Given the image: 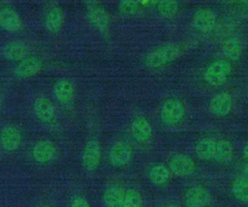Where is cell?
<instances>
[{"instance_id": "31", "label": "cell", "mask_w": 248, "mask_h": 207, "mask_svg": "<svg viewBox=\"0 0 248 207\" xmlns=\"http://www.w3.org/2000/svg\"><path fill=\"white\" fill-rule=\"evenodd\" d=\"M243 155H244V157L246 158V159H248V144L244 147V149H243Z\"/></svg>"}, {"instance_id": "28", "label": "cell", "mask_w": 248, "mask_h": 207, "mask_svg": "<svg viewBox=\"0 0 248 207\" xmlns=\"http://www.w3.org/2000/svg\"><path fill=\"white\" fill-rule=\"evenodd\" d=\"M69 207H91L88 200L82 195H75L70 202Z\"/></svg>"}, {"instance_id": "16", "label": "cell", "mask_w": 248, "mask_h": 207, "mask_svg": "<svg viewBox=\"0 0 248 207\" xmlns=\"http://www.w3.org/2000/svg\"><path fill=\"white\" fill-rule=\"evenodd\" d=\"M29 46L22 41H12L3 45L1 54L3 58L11 62H19L29 55Z\"/></svg>"}, {"instance_id": "29", "label": "cell", "mask_w": 248, "mask_h": 207, "mask_svg": "<svg viewBox=\"0 0 248 207\" xmlns=\"http://www.w3.org/2000/svg\"><path fill=\"white\" fill-rule=\"evenodd\" d=\"M120 8H121V10L124 12H126V13H128V14H130V13H132V12H135L136 10H137V4H135V2L134 1H132V0H128L127 2H121V4H120Z\"/></svg>"}, {"instance_id": "27", "label": "cell", "mask_w": 248, "mask_h": 207, "mask_svg": "<svg viewBox=\"0 0 248 207\" xmlns=\"http://www.w3.org/2000/svg\"><path fill=\"white\" fill-rule=\"evenodd\" d=\"M122 207H142V198L139 191L134 188L125 190Z\"/></svg>"}, {"instance_id": "35", "label": "cell", "mask_w": 248, "mask_h": 207, "mask_svg": "<svg viewBox=\"0 0 248 207\" xmlns=\"http://www.w3.org/2000/svg\"><path fill=\"white\" fill-rule=\"evenodd\" d=\"M39 207H50L49 205H46V204H44V205H40Z\"/></svg>"}, {"instance_id": "19", "label": "cell", "mask_w": 248, "mask_h": 207, "mask_svg": "<svg viewBox=\"0 0 248 207\" xmlns=\"http://www.w3.org/2000/svg\"><path fill=\"white\" fill-rule=\"evenodd\" d=\"M64 22H65V14L61 7L52 6L46 11L44 18V24H45L46 30L48 33L52 35L59 33L63 28Z\"/></svg>"}, {"instance_id": "21", "label": "cell", "mask_w": 248, "mask_h": 207, "mask_svg": "<svg viewBox=\"0 0 248 207\" xmlns=\"http://www.w3.org/2000/svg\"><path fill=\"white\" fill-rule=\"evenodd\" d=\"M125 190L119 185H109L103 192L105 207H122Z\"/></svg>"}, {"instance_id": "1", "label": "cell", "mask_w": 248, "mask_h": 207, "mask_svg": "<svg viewBox=\"0 0 248 207\" xmlns=\"http://www.w3.org/2000/svg\"><path fill=\"white\" fill-rule=\"evenodd\" d=\"M181 53L182 48L178 44H164L148 51L143 58V64L148 69H159L176 60Z\"/></svg>"}, {"instance_id": "26", "label": "cell", "mask_w": 248, "mask_h": 207, "mask_svg": "<svg viewBox=\"0 0 248 207\" xmlns=\"http://www.w3.org/2000/svg\"><path fill=\"white\" fill-rule=\"evenodd\" d=\"M178 2L176 0H159L157 4L158 14L164 18H172L178 12Z\"/></svg>"}, {"instance_id": "17", "label": "cell", "mask_w": 248, "mask_h": 207, "mask_svg": "<svg viewBox=\"0 0 248 207\" xmlns=\"http://www.w3.org/2000/svg\"><path fill=\"white\" fill-rule=\"evenodd\" d=\"M0 27L9 33H17L23 23L20 15L11 7H3L0 9Z\"/></svg>"}, {"instance_id": "2", "label": "cell", "mask_w": 248, "mask_h": 207, "mask_svg": "<svg viewBox=\"0 0 248 207\" xmlns=\"http://www.w3.org/2000/svg\"><path fill=\"white\" fill-rule=\"evenodd\" d=\"M232 67L227 59H216L212 61L203 73L204 81L212 87H220L228 80Z\"/></svg>"}, {"instance_id": "32", "label": "cell", "mask_w": 248, "mask_h": 207, "mask_svg": "<svg viewBox=\"0 0 248 207\" xmlns=\"http://www.w3.org/2000/svg\"><path fill=\"white\" fill-rule=\"evenodd\" d=\"M164 207H178V206H176L175 204H168V205H166Z\"/></svg>"}, {"instance_id": "34", "label": "cell", "mask_w": 248, "mask_h": 207, "mask_svg": "<svg viewBox=\"0 0 248 207\" xmlns=\"http://www.w3.org/2000/svg\"><path fill=\"white\" fill-rule=\"evenodd\" d=\"M2 104H3V100H2V98H1V96H0V109H1V107H2Z\"/></svg>"}, {"instance_id": "20", "label": "cell", "mask_w": 248, "mask_h": 207, "mask_svg": "<svg viewBox=\"0 0 248 207\" xmlns=\"http://www.w3.org/2000/svg\"><path fill=\"white\" fill-rule=\"evenodd\" d=\"M244 45L242 41L237 37H230L226 39L221 45V51L228 61H237L243 54Z\"/></svg>"}, {"instance_id": "12", "label": "cell", "mask_w": 248, "mask_h": 207, "mask_svg": "<svg viewBox=\"0 0 248 207\" xmlns=\"http://www.w3.org/2000/svg\"><path fill=\"white\" fill-rule=\"evenodd\" d=\"M210 192L202 186H193L184 193L185 207H207L211 202Z\"/></svg>"}, {"instance_id": "23", "label": "cell", "mask_w": 248, "mask_h": 207, "mask_svg": "<svg viewBox=\"0 0 248 207\" xmlns=\"http://www.w3.org/2000/svg\"><path fill=\"white\" fill-rule=\"evenodd\" d=\"M232 196L241 203H248V178L245 176L235 177L231 186Z\"/></svg>"}, {"instance_id": "7", "label": "cell", "mask_w": 248, "mask_h": 207, "mask_svg": "<svg viewBox=\"0 0 248 207\" xmlns=\"http://www.w3.org/2000/svg\"><path fill=\"white\" fill-rule=\"evenodd\" d=\"M22 142V133L14 124H7L0 130V147L5 152L16 151Z\"/></svg>"}, {"instance_id": "6", "label": "cell", "mask_w": 248, "mask_h": 207, "mask_svg": "<svg viewBox=\"0 0 248 207\" xmlns=\"http://www.w3.org/2000/svg\"><path fill=\"white\" fill-rule=\"evenodd\" d=\"M57 154L55 143L49 139H40L36 141L31 149V156L34 162L39 164H47L51 163Z\"/></svg>"}, {"instance_id": "25", "label": "cell", "mask_w": 248, "mask_h": 207, "mask_svg": "<svg viewBox=\"0 0 248 207\" xmlns=\"http://www.w3.org/2000/svg\"><path fill=\"white\" fill-rule=\"evenodd\" d=\"M232 157H233V147L231 141L227 139L217 140L213 160L219 163H226L231 162Z\"/></svg>"}, {"instance_id": "11", "label": "cell", "mask_w": 248, "mask_h": 207, "mask_svg": "<svg viewBox=\"0 0 248 207\" xmlns=\"http://www.w3.org/2000/svg\"><path fill=\"white\" fill-rule=\"evenodd\" d=\"M171 173L179 177L190 176L195 172V162L189 156L181 153L173 154L169 160V166Z\"/></svg>"}, {"instance_id": "30", "label": "cell", "mask_w": 248, "mask_h": 207, "mask_svg": "<svg viewBox=\"0 0 248 207\" xmlns=\"http://www.w3.org/2000/svg\"><path fill=\"white\" fill-rule=\"evenodd\" d=\"M242 171H243V176H245L246 178H248V163H246L243 165Z\"/></svg>"}, {"instance_id": "8", "label": "cell", "mask_w": 248, "mask_h": 207, "mask_svg": "<svg viewBox=\"0 0 248 207\" xmlns=\"http://www.w3.org/2000/svg\"><path fill=\"white\" fill-rule=\"evenodd\" d=\"M217 24V15L209 8L198 9L192 18V25L200 33H209L214 30Z\"/></svg>"}, {"instance_id": "15", "label": "cell", "mask_w": 248, "mask_h": 207, "mask_svg": "<svg viewBox=\"0 0 248 207\" xmlns=\"http://www.w3.org/2000/svg\"><path fill=\"white\" fill-rule=\"evenodd\" d=\"M75 93V84L69 78H60L53 84L52 95L54 99L61 104H69L73 101Z\"/></svg>"}, {"instance_id": "22", "label": "cell", "mask_w": 248, "mask_h": 207, "mask_svg": "<svg viewBox=\"0 0 248 207\" xmlns=\"http://www.w3.org/2000/svg\"><path fill=\"white\" fill-rule=\"evenodd\" d=\"M170 170L164 163H156L152 165L148 171L149 181L157 187L166 185L170 179Z\"/></svg>"}, {"instance_id": "24", "label": "cell", "mask_w": 248, "mask_h": 207, "mask_svg": "<svg viewBox=\"0 0 248 207\" xmlns=\"http://www.w3.org/2000/svg\"><path fill=\"white\" fill-rule=\"evenodd\" d=\"M216 140L212 138L200 139L195 145V153L200 160L210 161L213 160L215 154Z\"/></svg>"}, {"instance_id": "18", "label": "cell", "mask_w": 248, "mask_h": 207, "mask_svg": "<svg viewBox=\"0 0 248 207\" xmlns=\"http://www.w3.org/2000/svg\"><path fill=\"white\" fill-rule=\"evenodd\" d=\"M153 130L150 122L144 116H137L131 123V134L139 143H146L152 137Z\"/></svg>"}, {"instance_id": "37", "label": "cell", "mask_w": 248, "mask_h": 207, "mask_svg": "<svg viewBox=\"0 0 248 207\" xmlns=\"http://www.w3.org/2000/svg\"><path fill=\"white\" fill-rule=\"evenodd\" d=\"M217 1H227V0H217Z\"/></svg>"}, {"instance_id": "4", "label": "cell", "mask_w": 248, "mask_h": 207, "mask_svg": "<svg viewBox=\"0 0 248 207\" xmlns=\"http://www.w3.org/2000/svg\"><path fill=\"white\" fill-rule=\"evenodd\" d=\"M102 160V148L100 142L96 138L88 139L81 151V164L88 172L95 171Z\"/></svg>"}, {"instance_id": "33", "label": "cell", "mask_w": 248, "mask_h": 207, "mask_svg": "<svg viewBox=\"0 0 248 207\" xmlns=\"http://www.w3.org/2000/svg\"><path fill=\"white\" fill-rule=\"evenodd\" d=\"M239 2H241V3H243V4H247L248 5V0H238Z\"/></svg>"}, {"instance_id": "3", "label": "cell", "mask_w": 248, "mask_h": 207, "mask_svg": "<svg viewBox=\"0 0 248 207\" xmlns=\"http://www.w3.org/2000/svg\"><path fill=\"white\" fill-rule=\"evenodd\" d=\"M185 113L184 103L176 97H170L162 104L159 115L161 122L165 126L172 127L183 120Z\"/></svg>"}, {"instance_id": "9", "label": "cell", "mask_w": 248, "mask_h": 207, "mask_svg": "<svg viewBox=\"0 0 248 207\" xmlns=\"http://www.w3.org/2000/svg\"><path fill=\"white\" fill-rule=\"evenodd\" d=\"M133 157L132 147L123 140L115 141L108 151V162L114 167L127 165Z\"/></svg>"}, {"instance_id": "14", "label": "cell", "mask_w": 248, "mask_h": 207, "mask_svg": "<svg viewBox=\"0 0 248 207\" xmlns=\"http://www.w3.org/2000/svg\"><path fill=\"white\" fill-rule=\"evenodd\" d=\"M232 108V97L230 93L222 91L214 95L208 104L209 112L216 117L227 116Z\"/></svg>"}, {"instance_id": "10", "label": "cell", "mask_w": 248, "mask_h": 207, "mask_svg": "<svg viewBox=\"0 0 248 207\" xmlns=\"http://www.w3.org/2000/svg\"><path fill=\"white\" fill-rule=\"evenodd\" d=\"M33 111L36 118L45 125H51L56 120V109L53 103L46 97L41 96L33 103Z\"/></svg>"}, {"instance_id": "5", "label": "cell", "mask_w": 248, "mask_h": 207, "mask_svg": "<svg viewBox=\"0 0 248 207\" xmlns=\"http://www.w3.org/2000/svg\"><path fill=\"white\" fill-rule=\"evenodd\" d=\"M44 62L37 55H28L21 61L17 62L14 68V75L19 79L30 78L37 75L43 69Z\"/></svg>"}, {"instance_id": "13", "label": "cell", "mask_w": 248, "mask_h": 207, "mask_svg": "<svg viewBox=\"0 0 248 207\" xmlns=\"http://www.w3.org/2000/svg\"><path fill=\"white\" fill-rule=\"evenodd\" d=\"M89 24L100 33H107L109 27V16L107 11L99 5L91 4L86 12Z\"/></svg>"}, {"instance_id": "36", "label": "cell", "mask_w": 248, "mask_h": 207, "mask_svg": "<svg viewBox=\"0 0 248 207\" xmlns=\"http://www.w3.org/2000/svg\"><path fill=\"white\" fill-rule=\"evenodd\" d=\"M247 101H248V90H247Z\"/></svg>"}]
</instances>
